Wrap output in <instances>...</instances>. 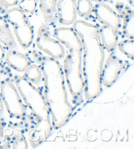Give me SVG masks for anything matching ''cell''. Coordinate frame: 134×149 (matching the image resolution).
Segmentation results:
<instances>
[{
	"mask_svg": "<svg viewBox=\"0 0 134 149\" xmlns=\"http://www.w3.org/2000/svg\"><path fill=\"white\" fill-rule=\"evenodd\" d=\"M126 1L128 2L129 4L132 7L134 6V0H126Z\"/></svg>",
	"mask_w": 134,
	"mask_h": 149,
	"instance_id": "obj_26",
	"label": "cell"
},
{
	"mask_svg": "<svg viewBox=\"0 0 134 149\" xmlns=\"http://www.w3.org/2000/svg\"><path fill=\"white\" fill-rule=\"evenodd\" d=\"M18 8L24 13H32L37 6V0H20L18 1Z\"/></svg>",
	"mask_w": 134,
	"mask_h": 149,
	"instance_id": "obj_19",
	"label": "cell"
},
{
	"mask_svg": "<svg viewBox=\"0 0 134 149\" xmlns=\"http://www.w3.org/2000/svg\"><path fill=\"white\" fill-rule=\"evenodd\" d=\"M5 71H6V66L1 63H0V74H3Z\"/></svg>",
	"mask_w": 134,
	"mask_h": 149,
	"instance_id": "obj_24",
	"label": "cell"
},
{
	"mask_svg": "<svg viewBox=\"0 0 134 149\" xmlns=\"http://www.w3.org/2000/svg\"><path fill=\"white\" fill-rule=\"evenodd\" d=\"M118 48L121 53L125 55L129 58L134 59V40L126 39L120 41L117 43Z\"/></svg>",
	"mask_w": 134,
	"mask_h": 149,
	"instance_id": "obj_18",
	"label": "cell"
},
{
	"mask_svg": "<svg viewBox=\"0 0 134 149\" xmlns=\"http://www.w3.org/2000/svg\"><path fill=\"white\" fill-rule=\"evenodd\" d=\"M14 148H28V144L24 137H20L15 141L13 145Z\"/></svg>",
	"mask_w": 134,
	"mask_h": 149,
	"instance_id": "obj_21",
	"label": "cell"
},
{
	"mask_svg": "<svg viewBox=\"0 0 134 149\" xmlns=\"http://www.w3.org/2000/svg\"><path fill=\"white\" fill-rule=\"evenodd\" d=\"M73 28L82 43L84 99L86 101H90L102 91L101 75L105 53L99 38V28L81 20H76Z\"/></svg>",
	"mask_w": 134,
	"mask_h": 149,
	"instance_id": "obj_1",
	"label": "cell"
},
{
	"mask_svg": "<svg viewBox=\"0 0 134 149\" xmlns=\"http://www.w3.org/2000/svg\"><path fill=\"white\" fill-rule=\"evenodd\" d=\"M24 78L33 85H39L43 79L40 67L35 65H30L24 71Z\"/></svg>",
	"mask_w": 134,
	"mask_h": 149,
	"instance_id": "obj_16",
	"label": "cell"
},
{
	"mask_svg": "<svg viewBox=\"0 0 134 149\" xmlns=\"http://www.w3.org/2000/svg\"><path fill=\"white\" fill-rule=\"evenodd\" d=\"M35 44L39 49L53 58L61 59L65 55L63 45L55 38L52 37L48 27L45 24L38 28Z\"/></svg>",
	"mask_w": 134,
	"mask_h": 149,
	"instance_id": "obj_7",
	"label": "cell"
},
{
	"mask_svg": "<svg viewBox=\"0 0 134 149\" xmlns=\"http://www.w3.org/2000/svg\"><path fill=\"white\" fill-rule=\"evenodd\" d=\"M13 81L20 95L36 120V129L29 133L31 141L37 142V135H41V141L47 139L52 132V127L50 112L43 94L24 76L15 75Z\"/></svg>",
	"mask_w": 134,
	"mask_h": 149,
	"instance_id": "obj_4",
	"label": "cell"
},
{
	"mask_svg": "<svg viewBox=\"0 0 134 149\" xmlns=\"http://www.w3.org/2000/svg\"><path fill=\"white\" fill-rule=\"evenodd\" d=\"M3 17L12 26L20 46L23 49L29 47L33 41L34 31L24 13L18 7H12L7 10Z\"/></svg>",
	"mask_w": 134,
	"mask_h": 149,
	"instance_id": "obj_5",
	"label": "cell"
},
{
	"mask_svg": "<svg viewBox=\"0 0 134 149\" xmlns=\"http://www.w3.org/2000/svg\"><path fill=\"white\" fill-rule=\"evenodd\" d=\"M91 1H95L97 3H104L105 1H107V0H90Z\"/></svg>",
	"mask_w": 134,
	"mask_h": 149,
	"instance_id": "obj_25",
	"label": "cell"
},
{
	"mask_svg": "<svg viewBox=\"0 0 134 149\" xmlns=\"http://www.w3.org/2000/svg\"><path fill=\"white\" fill-rule=\"evenodd\" d=\"M40 69L43 74V96L47 102L53 130L69 121L73 108L68 101L62 66L57 59L43 56Z\"/></svg>",
	"mask_w": 134,
	"mask_h": 149,
	"instance_id": "obj_2",
	"label": "cell"
},
{
	"mask_svg": "<svg viewBox=\"0 0 134 149\" xmlns=\"http://www.w3.org/2000/svg\"><path fill=\"white\" fill-rule=\"evenodd\" d=\"M120 19L122 20V34L128 39H134V13L133 9L122 2L115 5Z\"/></svg>",
	"mask_w": 134,
	"mask_h": 149,
	"instance_id": "obj_10",
	"label": "cell"
},
{
	"mask_svg": "<svg viewBox=\"0 0 134 149\" xmlns=\"http://www.w3.org/2000/svg\"><path fill=\"white\" fill-rule=\"evenodd\" d=\"M77 0H58V21L61 24H73L77 19Z\"/></svg>",
	"mask_w": 134,
	"mask_h": 149,
	"instance_id": "obj_11",
	"label": "cell"
},
{
	"mask_svg": "<svg viewBox=\"0 0 134 149\" xmlns=\"http://www.w3.org/2000/svg\"><path fill=\"white\" fill-rule=\"evenodd\" d=\"M1 98L7 111L16 119H25L27 115L26 108L23 103L19 91L13 81L6 78L0 81Z\"/></svg>",
	"mask_w": 134,
	"mask_h": 149,
	"instance_id": "obj_6",
	"label": "cell"
},
{
	"mask_svg": "<svg viewBox=\"0 0 134 149\" xmlns=\"http://www.w3.org/2000/svg\"><path fill=\"white\" fill-rule=\"evenodd\" d=\"M0 43L9 49L17 47V43L10 29L9 23L4 17L0 16Z\"/></svg>",
	"mask_w": 134,
	"mask_h": 149,
	"instance_id": "obj_15",
	"label": "cell"
},
{
	"mask_svg": "<svg viewBox=\"0 0 134 149\" xmlns=\"http://www.w3.org/2000/svg\"><path fill=\"white\" fill-rule=\"evenodd\" d=\"M3 111V103L2 101L1 94V89H0V115H1Z\"/></svg>",
	"mask_w": 134,
	"mask_h": 149,
	"instance_id": "obj_23",
	"label": "cell"
},
{
	"mask_svg": "<svg viewBox=\"0 0 134 149\" xmlns=\"http://www.w3.org/2000/svg\"><path fill=\"white\" fill-rule=\"evenodd\" d=\"M57 3L58 0H39V8L45 22L49 25L58 22Z\"/></svg>",
	"mask_w": 134,
	"mask_h": 149,
	"instance_id": "obj_14",
	"label": "cell"
},
{
	"mask_svg": "<svg viewBox=\"0 0 134 149\" xmlns=\"http://www.w3.org/2000/svg\"><path fill=\"white\" fill-rule=\"evenodd\" d=\"M19 0H0V14H4L7 9L17 5Z\"/></svg>",
	"mask_w": 134,
	"mask_h": 149,
	"instance_id": "obj_20",
	"label": "cell"
},
{
	"mask_svg": "<svg viewBox=\"0 0 134 149\" xmlns=\"http://www.w3.org/2000/svg\"><path fill=\"white\" fill-rule=\"evenodd\" d=\"M5 57L7 65L19 72H24L32 63L28 56L15 49H9Z\"/></svg>",
	"mask_w": 134,
	"mask_h": 149,
	"instance_id": "obj_12",
	"label": "cell"
},
{
	"mask_svg": "<svg viewBox=\"0 0 134 149\" xmlns=\"http://www.w3.org/2000/svg\"><path fill=\"white\" fill-rule=\"evenodd\" d=\"M122 68L123 61L114 54H110L103 66L101 75L102 85L106 87L111 86L120 76Z\"/></svg>",
	"mask_w": 134,
	"mask_h": 149,
	"instance_id": "obj_8",
	"label": "cell"
},
{
	"mask_svg": "<svg viewBox=\"0 0 134 149\" xmlns=\"http://www.w3.org/2000/svg\"><path fill=\"white\" fill-rule=\"evenodd\" d=\"M93 6L90 0H77L76 1V12L80 17L86 18L90 16Z\"/></svg>",
	"mask_w": 134,
	"mask_h": 149,
	"instance_id": "obj_17",
	"label": "cell"
},
{
	"mask_svg": "<svg viewBox=\"0 0 134 149\" xmlns=\"http://www.w3.org/2000/svg\"><path fill=\"white\" fill-rule=\"evenodd\" d=\"M92 12L96 19L103 25H107L118 30L121 27V19L117 12L104 3H97L93 6Z\"/></svg>",
	"mask_w": 134,
	"mask_h": 149,
	"instance_id": "obj_9",
	"label": "cell"
},
{
	"mask_svg": "<svg viewBox=\"0 0 134 149\" xmlns=\"http://www.w3.org/2000/svg\"><path fill=\"white\" fill-rule=\"evenodd\" d=\"M98 29L103 48L108 52H112L118 43V30L107 25H102Z\"/></svg>",
	"mask_w": 134,
	"mask_h": 149,
	"instance_id": "obj_13",
	"label": "cell"
},
{
	"mask_svg": "<svg viewBox=\"0 0 134 149\" xmlns=\"http://www.w3.org/2000/svg\"><path fill=\"white\" fill-rule=\"evenodd\" d=\"M53 36L67 48L63 70L66 83L75 104L83 102L84 79L82 71V43L73 28L59 27L53 30Z\"/></svg>",
	"mask_w": 134,
	"mask_h": 149,
	"instance_id": "obj_3",
	"label": "cell"
},
{
	"mask_svg": "<svg viewBox=\"0 0 134 149\" xmlns=\"http://www.w3.org/2000/svg\"><path fill=\"white\" fill-rule=\"evenodd\" d=\"M6 56V53H5V49L1 43H0V61L3 60Z\"/></svg>",
	"mask_w": 134,
	"mask_h": 149,
	"instance_id": "obj_22",
	"label": "cell"
}]
</instances>
